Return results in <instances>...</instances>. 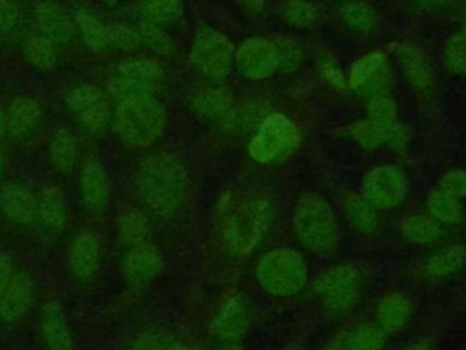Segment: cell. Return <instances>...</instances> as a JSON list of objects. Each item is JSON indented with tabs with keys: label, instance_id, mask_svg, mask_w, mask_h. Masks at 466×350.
<instances>
[{
	"label": "cell",
	"instance_id": "58",
	"mask_svg": "<svg viewBox=\"0 0 466 350\" xmlns=\"http://www.w3.org/2000/svg\"><path fill=\"white\" fill-rule=\"evenodd\" d=\"M106 5H118L122 2H133V0H102Z\"/></svg>",
	"mask_w": 466,
	"mask_h": 350
},
{
	"label": "cell",
	"instance_id": "28",
	"mask_svg": "<svg viewBox=\"0 0 466 350\" xmlns=\"http://www.w3.org/2000/svg\"><path fill=\"white\" fill-rule=\"evenodd\" d=\"M235 97L222 86V84H206L193 89L187 97L189 111L206 122L220 124L222 118L231 111L235 106Z\"/></svg>",
	"mask_w": 466,
	"mask_h": 350
},
{
	"label": "cell",
	"instance_id": "22",
	"mask_svg": "<svg viewBox=\"0 0 466 350\" xmlns=\"http://www.w3.org/2000/svg\"><path fill=\"white\" fill-rule=\"evenodd\" d=\"M47 164L56 177H71L82 164L84 149L80 135L71 126H56L51 129L47 139Z\"/></svg>",
	"mask_w": 466,
	"mask_h": 350
},
{
	"label": "cell",
	"instance_id": "43",
	"mask_svg": "<svg viewBox=\"0 0 466 350\" xmlns=\"http://www.w3.org/2000/svg\"><path fill=\"white\" fill-rule=\"evenodd\" d=\"M109 44L111 51L124 53L126 57L137 55L142 49V38L138 26H133L124 20H116L109 24Z\"/></svg>",
	"mask_w": 466,
	"mask_h": 350
},
{
	"label": "cell",
	"instance_id": "45",
	"mask_svg": "<svg viewBox=\"0 0 466 350\" xmlns=\"http://www.w3.org/2000/svg\"><path fill=\"white\" fill-rule=\"evenodd\" d=\"M24 35V11L18 0H0V40L13 42Z\"/></svg>",
	"mask_w": 466,
	"mask_h": 350
},
{
	"label": "cell",
	"instance_id": "38",
	"mask_svg": "<svg viewBox=\"0 0 466 350\" xmlns=\"http://www.w3.org/2000/svg\"><path fill=\"white\" fill-rule=\"evenodd\" d=\"M138 22L173 27L184 16V0H137Z\"/></svg>",
	"mask_w": 466,
	"mask_h": 350
},
{
	"label": "cell",
	"instance_id": "18",
	"mask_svg": "<svg viewBox=\"0 0 466 350\" xmlns=\"http://www.w3.org/2000/svg\"><path fill=\"white\" fill-rule=\"evenodd\" d=\"M344 135H348L364 151H377L384 148L402 151L411 140V129L402 120L393 126H379L370 122L366 117L353 120L344 129Z\"/></svg>",
	"mask_w": 466,
	"mask_h": 350
},
{
	"label": "cell",
	"instance_id": "17",
	"mask_svg": "<svg viewBox=\"0 0 466 350\" xmlns=\"http://www.w3.org/2000/svg\"><path fill=\"white\" fill-rule=\"evenodd\" d=\"M391 51L402 78L413 95L422 100L431 98L437 88V75L426 51L415 42H397L391 46Z\"/></svg>",
	"mask_w": 466,
	"mask_h": 350
},
{
	"label": "cell",
	"instance_id": "48",
	"mask_svg": "<svg viewBox=\"0 0 466 350\" xmlns=\"http://www.w3.org/2000/svg\"><path fill=\"white\" fill-rule=\"evenodd\" d=\"M273 36H275L277 49H279L280 73H284V75L295 73L302 66L304 57H306L300 42H297L295 38H291L288 35H273Z\"/></svg>",
	"mask_w": 466,
	"mask_h": 350
},
{
	"label": "cell",
	"instance_id": "46",
	"mask_svg": "<svg viewBox=\"0 0 466 350\" xmlns=\"http://www.w3.org/2000/svg\"><path fill=\"white\" fill-rule=\"evenodd\" d=\"M315 69H317V75L319 78L333 88V89H339V91H344L346 89V71L340 67L337 57L328 51V49H320L315 57Z\"/></svg>",
	"mask_w": 466,
	"mask_h": 350
},
{
	"label": "cell",
	"instance_id": "19",
	"mask_svg": "<svg viewBox=\"0 0 466 350\" xmlns=\"http://www.w3.org/2000/svg\"><path fill=\"white\" fill-rule=\"evenodd\" d=\"M5 113V139L13 142H25L36 135L44 124V104L29 93H18L4 106Z\"/></svg>",
	"mask_w": 466,
	"mask_h": 350
},
{
	"label": "cell",
	"instance_id": "26",
	"mask_svg": "<svg viewBox=\"0 0 466 350\" xmlns=\"http://www.w3.org/2000/svg\"><path fill=\"white\" fill-rule=\"evenodd\" d=\"M38 337L46 350H75L73 330L58 299H47L44 303L38 317Z\"/></svg>",
	"mask_w": 466,
	"mask_h": 350
},
{
	"label": "cell",
	"instance_id": "61",
	"mask_svg": "<svg viewBox=\"0 0 466 350\" xmlns=\"http://www.w3.org/2000/svg\"><path fill=\"white\" fill-rule=\"evenodd\" d=\"M462 20H464V26H466V9H464V13H462Z\"/></svg>",
	"mask_w": 466,
	"mask_h": 350
},
{
	"label": "cell",
	"instance_id": "11",
	"mask_svg": "<svg viewBox=\"0 0 466 350\" xmlns=\"http://www.w3.org/2000/svg\"><path fill=\"white\" fill-rule=\"evenodd\" d=\"M360 195L379 211L400 208L410 195L406 171L393 162L371 164L360 179Z\"/></svg>",
	"mask_w": 466,
	"mask_h": 350
},
{
	"label": "cell",
	"instance_id": "40",
	"mask_svg": "<svg viewBox=\"0 0 466 350\" xmlns=\"http://www.w3.org/2000/svg\"><path fill=\"white\" fill-rule=\"evenodd\" d=\"M320 15V5L315 0H280L279 4V16L291 29H309Z\"/></svg>",
	"mask_w": 466,
	"mask_h": 350
},
{
	"label": "cell",
	"instance_id": "41",
	"mask_svg": "<svg viewBox=\"0 0 466 350\" xmlns=\"http://www.w3.org/2000/svg\"><path fill=\"white\" fill-rule=\"evenodd\" d=\"M442 64L453 77H466V26L451 33L442 46Z\"/></svg>",
	"mask_w": 466,
	"mask_h": 350
},
{
	"label": "cell",
	"instance_id": "14",
	"mask_svg": "<svg viewBox=\"0 0 466 350\" xmlns=\"http://www.w3.org/2000/svg\"><path fill=\"white\" fill-rule=\"evenodd\" d=\"M76 199L89 215H104L115 201V182L107 166L96 157H86L75 173Z\"/></svg>",
	"mask_w": 466,
	"mask_h": 350
},
{
	"label": "cell",
	"instance_id": "44",
	"mask_svg": "<svg viewBox=\"0 0 466 350\" xmlns=\"http://www.w3.org/2000/svg\"><path fill=\"white\" fill-rule=\"evenodd\" d=\"M364 117L379 126H393L399 122V104L391 93L377 95L364 100Z\"/></svg>",
	"mask_w": 466,
	"mask_h": 350
},
{
	"label": "cell",
	"instance_id": "31",
	"mask_svg": "<svg viewBox=\"0 0 466 350\" xmlns=\"http://www.w3.org/2000/svg\"><path fill=\"white\" fill-rule=\"evenodd\" d=\"M73 22L76 29V36L82 40L87 51L95 55H104L111 51L109 44V24L104 22L95 11L89 7H76L73 13Z\"/></svg>",
	"mask_w": 466,
	"mask_h": 350
},
{
	"label": "cell",
	"instance_id": "47",
	"mask_svg": "<svg viewBox=\"0 0 466 350\" xmlns=\"http://www.w3.org/2000/svg\"><path fill=\"white\" fill-rule=\"evenodd\" d=\"M184 341L164 330H144L137 334L126 350H180Z\"/></svg>",
	"mask_w": 466,
	"mask_h": 350
},
{
	"label": "cell",
	"instance_id": "3",
	"mask_svg": "<svg viewBox=\"0 0 466 350\" xmlns=\"http://www.w3.org/2000/svg\"><path fill=\"white\" fill-rule=\"evenodd\" d=\"M167 108L160 95L129 93L113 100L109 131L127 149L153 148L167 128Z\"/></svg>",
	"mask_w": 466,
	"mask_h": 350
},
{
	"label": "cell",
	"instance_id": "20",
	"mask_svg": "<svg viewBox=\"0 0 466 350\" xmlns=\"http://www.w3.org/2000/svg\"><path fill=\"white\" fill-rule=\"evenodd\" d=\"M251 326V314L248 303L238 293H228L217 306L211 321V335L224 343H240Z\"/></svg>",
	"mask_w": 466,
	"mask_h": 350
},
{
	"label": "cell",
	"instance_id": "53",
	"mask_svg": "<svg viewBox=\"0 0 466 350\" xmlns=\"http://www.w3.org/2000/svg\"><path fill=\"white\" fill-rule=\"evenodd\" d=\"M400 350H435V343L430 337H415L408 341Z\"/></svg>",
	"mask_w": 466,
	"mask_h": 350
},
{
	"label": "cell",
	"instance_id": "1",
	"mask_svg": "<svg viewBox=\"0 0 466 350\" xmlns=\"http://www.w3.org/2000/svg\"><path fill=\"white\" fill-rule=\"evenodd\" d=\"M215 226L222 248L237 259H246L266 239L273 224L269 197L253 186H229L215 202Z\"/></svg>",
	"mask_w": 466,
	"mask_h": 350
},
{
	"label": "cell",
	"instance_id": "5",
	"mask_svg": "<svg viewBox=\"0 0 466 350\" xmlns=\"http://www.w3.org/2000/svg\"><path fill=\"white\" fill-rule=\"evenodd\" d=\"M253 273L258 288L277 299L295 297L309 284V264L304 253L291 246L266 250L257 259Z\"/></svg>",
	"mask_w": 466,
	"mask_h": 350
},
{
	"label": "cell",
	"instance_id": "60",
	"mask_svg": "<svg viewBox=\"0 0 466 350\" xmlns=\"http://www.w3.org/2000/svg\"><path fill=\"white\" fill-rule=\"evenodd\" d=\"M279 350H299V346L297 345H286V346H282Z\"/></svg>",
	"mask_w": 466,
	"mask_h": 350
},
{
	"label": "cell",
	"instance_id": "29",
	"mask_svg": "<svg viewBox=\"0 0 466 350\" xmlns=\"http://www.w3.org/2000/svg\"><path fill=\"white\" fill-rule=\"evenodd\" d=\"M466 266V246L446 244L431 250L419 262V275L430 283H442L455 277Z\"/></svg>",
	"mask_w": 466,
	"mask_h": 350
},
{
	"label": "cell",
	"instance_id": "7",
	"mask_svg": "<svg viewBox=\"0 0 466 350\" xmlns=\"http://www.w3.org/2000/svg\"><path fill=\"white\" fill-rule=\"evenodd\" d=\"M311 290L328 315L344 317L360 304L366 277L359 264L342 261L322 268L315 275Z\"/></svg>",
	"mask_w": 466,
	"mask_h": 350
},
{
	"label": "cell",
	"instance_id": "51",
	"mask_svg": "<svg viewBox=\"0 0 466 350\" xmlns=\"http://www.w3.org/2000/svg\"><path fill=\"white\" fill-rule=\"evenodd\" d=\"M317 350H346L344 348V326L331 332L324 341L319 345Z\"/></svg>",
	"mask_w": 466,
	"mask_h": 350
},
{
	"label": "cell",
	"instance_id": "9",
	"mask_svg": "<svg viewBox=\"0 0 466 350\" xmlns=\"http://www.w3.org/2000/svg\"><path fill=\"white\" fill-rule=\"evenodd\" d=\"M235 47L226 33L200 24L189 44V64L208 82L222 84L235 69Z\"/></svg>",
	"mask_w": 466,
	"mask_h": 350
},
{
	"label": "cell",
	"instance_id": "6",
	"mask_svg": "<svg viewBox=\"0 0 466 350\" xmlns=\"http://www.w3.org/2000/svg\"><path fill=\"white\" fill-rule=\"evenodd\" d=\"M300 126L282 111H269L248 137L246 153L258 166L288 162L302 146Z\"/></svg>",
	"mask_w": 466,
	"mask_h": 350
},
{
	"label": "cell",
	"instance_id": "13",
	"mask_svg": "<svg viewBox=\"0 0 466 350\" xmlns=\"http://www.w3.org/2000/svg\"><path fill=\"white\" fill-rule=\"evenodd\" d=\"M393 89V69L382 49L357 57L346 71V91L359 98L388 95Z\"/></svg>",
	"mask_w": 466,
	"mask_h": 350
},
{
	"label": "cell",
	"instance_id": "55",
	"mask_svg": "<svg viewBox=\"0 0 466 350\" xmlns=\"http://www.w3.org/2000/svg\"><path fill=\"white\" fill-rule=\"evenodd\" d=\"M5 171H7V153H5L4 144H0V184L4 182Z\"/></svg>",
	"mask_w": 466,
	"mask_h": 350
},
{
	"label": "cell",
	"instance_id": "39",
	"mask_svg": "<svg viewBox=\"0 0 466 350\" xmlns=\"http://www.w3.org/2000/svg\"><path fill=\"white\" fill-rule=\"evenodd\" d=\"M388 335L375 321H357L344 326L346 350H386Z\"/></svg>",
	"mask_w": 466,
	"mask_h": 350
},
{
	"label": "cell",
	"instance_id": "57",
	"mask_svg": "<svg viewBox=\"0 0 466 350\" xmlns=\"http://www.w3.org/2000/svg\"><path fill=\"white\" fill-rule=\"evenodd\" d=\"M217 350H246L240 343H224Z\"/></svg>",
	"mask_w": 466,
	"mask_h": 350
},
{
	"label": "cell",
	"instance_id": "56",
	"mask_svg": "<svg viewBox=\"0 0 466 350\" xmlns=\"http://www.w3.org/2000/svg\"><path fill=\"white\" fill-rule=\"evenodd\" d=\"M5 140V113H4V106L0 104V144H4Z\"/></svg>",
	"mask_w": 466,
	"mask_h": 350
},
{
	"label": "cell",
	"instance_id": "33",
	"mask_svg": "<svg viewBox=\"0 0 466 350\" xmlns=\"http://www.w3.org/2000/svg\"><path fill=\"white\" fill-rule=\"evenodd\" d=\"M400 237L413 246H437L444 237V226L426 211H411L400 219Z\"/></svg>",
	"mask_w": 466,
	"mask_h": 350
},
{
	"label": "cell",
	"instance_id": "35",
	"mask_svg": "<svg viewBox=\"0 0 466 350\" xmlns=\"http://www.w3.org/2000/svg\"><path fill=\"white\" fill-rule=\"evenodd\" d=\"M335 13L346 29L362 36H371L380 27L377 9L366 0H340Z\"/></svg>",
	"mask_w": 466,
	"mask_h": 350
},
{
	"label": "cell",
	"instance_id": "34",
	"mask_svg": "<svg viewBox=\"0 0 466 350\" xmlns=\"http://www.w3.org/2000/svg\"><path fill=\"white\" fill-rule=\"evenodd\" d=\"M342 215L350 228L364 237H373L380 228L379 210H375L360 191H348L340 201Z\"/></svg>",
	"mask_w": 466,
	"mask_h": 350
},
{
	"label": "cell",
	"instance_id": "16",
	"mask_svg": "<svg viewBox=\"0 0 466 350\" xmlns=\"http://www.w3.org/2000/svg\"><path fill=\"white\" fill-rule=\"evenodd\" d=\"M166 268L164 252L153 242L126 248L120 259V275L127 288L146 290L160 279Z\"/></svg>",
	"mask_w": 466,
	"mask_h": 350
},
{
	"label": "cell",
	"instance_id": "52",
	"mask_svg": "<svg viewBox=\"0 0 466 350\" xmlns=\"http://www.w3.org/2000/svg\"><path fill=\"white\" fill-rule=\"evenodd\" d=\"M235 2L242 11H246L251 16H260L262 13H266L269 4V0H235Z\"/></svg>",
	"mask_w": 466,
	"mask_h": 350
},
{
	"label": "cell",
	"instance_id": "59",
	"mask_svg": "<svg viewBox=\"0 0 466 350\" xmlns=\"http://www.w3.org/2000/svg\"><path fill=\"white\" fill-rule=\"evenodd\" d=\"M180 350H202V348H200V346H197V345H189V343H184Z\"/></svg>",
	"mask_w": 466,
	"mask_h": 350
},
{
	"label": "cell",
	"instance_id": "12",
	"mask_svg": "<svg viewBox=\"0 0 466 350\" xmlns=\"http://www.w3.org/2000/svg\"><path fill=\"white\" fill-rule=\"evenodd\" d=\"M104 252V241L95 228L84 226L76 230L64 248V264L71 281L76 284L93 283L102 270Z\"/></svg>",
	"mask_w": 466,
	"mask_h": 350
},
{
	"label": "cell",
	"instance_id": "24",
	"mask_svg": "<svg viewBox=\"0 0 466 350\" xmlns=\"http://www.w3.org/2000/svg\"><path fill=\"white\" fill-rule=\"evenodd\" d=\"M38 226L53 237L66 233L69 226V197L66 190L55 182H44L38 191Z\"/></svg>",
	"mask_w": 466,
	"mask_h": 350
},
{
	"label": "cell",
	"instance_id": "49",
	"mask_svg": "<svg viewBox=\"0 0 466 350\" xmlns=\"http://www.w3.org/2000/svg\"><path fill=\"white\" fill-rule=\"evenodd\" d=\"M437 188H441L442 191L461 199V201H466V170L464 168H451V170H446L437 184Z\"/></svg>",
	"mask_w": 466,
	"mask_h": 350
},
{
	"label": "cell",
	"instance_id": "50",
	"mask_svg": "<svg viewBox=\"0 0 466 350\" xmlns=\"http://www.w3.org/2000/svg\"><path fill=\"white\" fill-rule=\"evenodd\" d=\"M16 270H18V266H16L15 257L9 252L0 250V297L7 290V286H9L11 279L15 277Z\"/></svg>",
	"mask_w": 466,
	"mask_h": 350
},
{
	"label": "cell",
	"instance_id": "32",
	"mask_svg": "<svg viewBox=\"0 0 466 350\" xmlns=\"http://www.w3.org/2000/svg\"><path fill=\"white\" fill-rule=\"evenodd\" d=\"M271 109L258 100H248V102H235L231 111L222 118L218 124L220 131L229 137H249L260 120L269 113Z\"/></svg>",
	"mask_w": 466,
	"mask_h": 350
},
{
	"label": "cell",
	"instance_id": "2",
	"mask_svg": "<svg viewBox=\"0 0 466 350\" xmlns=\"http://www.w3.org/2000/svg\"><path fill=\"white\" fill-rule=\"evenodd\" d=\"M131 188L137 204L153 221L167 222L184 210L189 199V170L178 153L155 149L137 162Z\"/></svg>",
	"mask_w": 466,
	"mask_h": 350
},
{
	"label": "cell",
	"instance_id": "30",
	"mask_svg": "<svg viewBox=\"0 0 466 350\" xmlns=\"http://www.w3.org/2000/svg\"><path fill=\"white\" fill-rule=\"evenodd\" d=\"M113 228L115 237L124 250L149 242L153 237V219L138 204H126L118 208Z\"/></svg>",
	"mask_w": 466,
	"mask_h": 350
},
{
	"label": "cell",
	"instance_id": "54",
	"mask_svg": "<svg viewBox=\"0 0 466 350\" xmlns=\"http://www.w3.org/2000/svg\"><path fill=\"white\" fill-rule=\"evenodd\" d=\"M410 2L422 9H442L455 4V0H410Z\"/></svg>",
	"mask_w": 466,
	"mask_h": 350
},
{
	"label": "cell",
	"instance_id": "10",
	"mask_svg": "<svg viewBox=\"0 0 466 350\" xmlns=\"http://www.w3.org/2000/svg\"><path fill=\"white\" fill-rule=\"evenodd\" d=\"M64 106L75 126L87 137H102L111 128L113 100L100 84L76 82L64 93Z\"/></svg>",
	"mask_w": 466,
	"mask_h": 350
},
{
	"label": "cell",
	"instance_id": "4",
	"mask_svg": "<svg viewBox=\"0 0 466 350\" xmlns=\"http://www.w3.org/2000/svg\"><path fill=\"white\" fill-rule=\"evenodd\" d=\"M291 232L297 242L317 257H331L339 250L340 224L333 204L319 191H302L291 208Z\"/></svg>",
	"mask_w": 466,
	"mask_h": 350
},
{
	"label": "cell",
	"instance_id": "23",
	"mask_svg": "<svg viewBox=\"0 0 466 350\" xmlns=\"http://www.w3.org/2000/svg\"><path fill=\"white\" fill-rule=\"evenodd\" d=\"M415 315V301L404 290H388L384 292L373 312L375 324L390 337L404 332Z\"/></svg>",
	"mask_w": 466,
	"mask_h": 350
},
{
	"label": "cell",
	"instance_id": "25",
	"mask_svg": "<svg viewBox=\"0 0 466 350\" xmlns=\"http://www.w3.org/2000/svg\"><path fill=\"white\" fill-rule=\"evenodd\" d=\"M35 31L55 42L66 46L76 38V29L71 13H67L55 0H38L33 5Z\"/></svg>",
	"mask_w": 466,
	"mask_h": 350
},
{
	"label": "cell",
	"instance_id": "8",
	"mask_svg": "<svg viewBox=\"0 0 466 350\" xmlns=\"http://www.w3.org/2000/svg\"><path fill=\"white\" fill-rule=\"evenodd\" d=\"M166 80V67L157 57L129 55L109 67L102 88L111 97V100H115L129 93L160 95Z\"/></svg>",
	"mask_w": 466,
	"mask_h": 350
},
{
	"label": "cell",
	"instance_id": "37",
	"mask_svg": "<svg viewBox=\"0 0 466 350\" xmlns=\"http://www.w3.org/2000/svg\"><path fill=\"white\" fill-rule=\"evenodd\" d=\"M424 211L431 215L439 224L446 226H459L466 215L464 201L442 191L441 188L433 186L424 197Z\"/></svg>",
	"mask_w": 466,
	"mask_h": 350
},
{
	"label": "cell",
	"instance_id": "42",
	"mask_svg": "<svg viewBox=\"0 0 466 350\" xmlns=\"http://www.w3.org/2000/svg\"><path fill=\"white\" fill-rule=\"evenodd\" d=\"M137 26H138V31H140L142 47L147 49L151 55L169 57V55L175 53L177 42H175L173 35L169 33V29L160 27V26H153V24H146V22H138Z\"/></svg>",
	"mask_w": 466,
	"mask_h": 350
},
{
	"label": "cell",
	"instance_id": "36",
	"mask_svg": "<svg viewBox=\"0 0 466 350\" xmlns=\"http://www.w3.org/2000/svg\"><path fill=\"white\" fill-rule=\"evenodd\" d=\"M60 46L46 38L36 31H29L22 36V55L29 67L40 73H51L60 62Z\"/></svg>",
	"mask_w": 466,
	"mask_h": 350
},
{
	"label": "cell",
	"instance_id": "27",
	"mask_svg": "<svg viewBox=\"0 0 466 350\" xmlns=\"http://www.w3.org/2000/svg\"><path fill=\"white\" fill-rule=\"evenodd\" d=\"M36 284L29 270L18 268L7 290L0 297V321L5 324L20 323L35 304Z\"/></svg>",
	"mask_w": 466,
	"mask_h": 350
},
{
	"label": "cell",
	"instance_id": "21",
	"mask_svg": "<svg viewBox=\"0 0 466 350\" xmlns=\"http://www.w3.org/2000/svg\"><path fill=\"white\" fill-rule=\"evenodd\" d=\"M0 213L20 228L38 224V197L36 191L18 179H9L0 184Z\"/></svg>",
	"mask_w": 466,
	"mask_h": 350
},
{
	"label": "cell",
	"instance_id": "15",
	"mask_svg": "<svg viewBox=\"0 0 466 350\" xmlns=\"http://www.w3.org/2000/svg\"><path fill=\"white\" fill-rule=\"evenodd\" d=\"M235 71L248 82H262L280 73L275 36L251 35L235 47Z\"/></svg>",
	"mask_w": 466,
	"mask_h": 350
}]
</instances>
